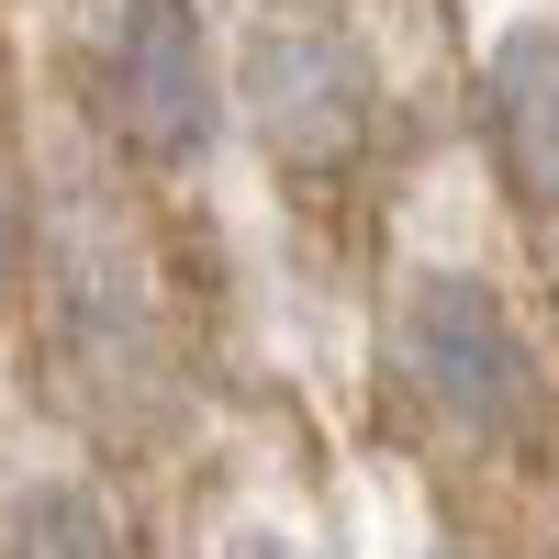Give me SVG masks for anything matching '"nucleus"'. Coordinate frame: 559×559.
Returning <instances> with one entry per match:
<instances>
[{
    "instance_id": "f03ea898",
    "label": "nucleus",
    "mask_w": 559,
    "mask_h": 559,
    "mask_svg": "<svg viewBox=\"0 0 559 559\" xmlns=\"http://www.w3.org/2000/svg\"><path fill=\"white\" fill-rule=\"evenodd\" d=\"M102 123L123 134V157L146 168H191L213 146V45H202V12L191 0H112L102 12Z\"/></svg>"
},
{
    "instance_id": "423d86ee",
    "label": "nucleus",
    "mask_w": 559,
    "mask_h": 559,
    "mask_svg": "<svg viewBox=\"0 0 559 559\" xmlns=\"http://www.w3.org/2000/svg\"><path fill=\"white\" fill-rule=\"evenodd\" d=\"M12 269H23V213H12V191H0V292H12Z\"/></svg>"
},
{
    "instance_id": "0eeeda50",
    "label": "nucleus",
    "mask_w": 559,
    "mask_h": 559,
    "mask_svg": "<svg viewBox=\"0 0 559 559\" xmlns=\"http://www.w3.org/2000/svg\"><path fill=\"white\" fill-rule=\"evenodd\" d=\"M236 559H302V548H280V537H247V548H236Z\"/></svg>"
},
{
    "instance_id": "7ed1b4c3",
    "label": "nucleus",
    "mask_w": 559,
    "mask_h": 559,
    "mask_svg": "<svg viewBox=\"0 0 559 559\" xmlns=\"http://www.w3.org/2000/svg\"><path fill=\"white\" fill-rule=\"evenodd\" d=\"M236 102L258 123V146L280 168H347L369 146V68L336 23L313 12H280L247 34V68H236Z\"/></svg>"
},
{
    "instance_id": "f257e3e1",
    "label": "nucleus",
    "mask_w": 559,
    "mask_h": 559,
    "mask_svg": "<svg viewBox=\"0 0 559 559\" xmlns=\"http://www.w3.org/2000/svg\"><path fill=\"white\" fill-rule=\"evenodd\" d=\"M392 358H403V381L426 392L459 437H515L526 403H537V347L515 336L503 292L471 280V269L403 280V302H392Z\"/></svg>"
},
{
    "instance_id": "20e7f679",
    "label": "nucleus",
    "mask_w": 559,
    "mask_h": 559,
    "mask_svg": "<svg viewBox=\"0 0 559 559\" xmlns=\"http://www.w3.org/2000/svg\"><path fill=\"white\" fill-rule=\"evenodd\" d=\"M481 123H492L503 191L559 224V23H515L481 57Z\"/></svg>"
},
{
    "instance_id": "39448f33",
    "label": "nucleus",
    "mask_w": 559,
    "mask_h": 559,
    "mask_svg": "<svg viewBox=\"0 0 559 559\" xmlns=\"http://www.w3.org/2000/svg\"><path fill=\"white\" fill-rule=\"evenodd\" d=\"M0 559H123V526H112L102 492L34 481V492H12V515H0Z\"/></svg>"
}]
</instances>
